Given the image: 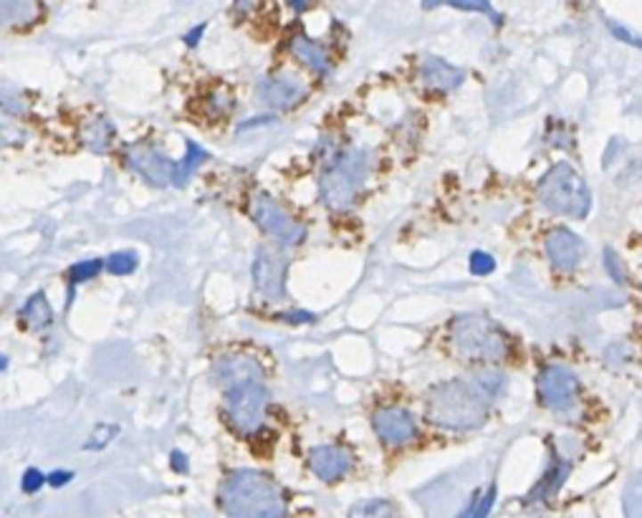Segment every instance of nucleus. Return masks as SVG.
<instances>
[{
  "instance_id": "1",
  "label": "nucleus",
  "mask_w": 642,
  "mask_h": 518,
  "mask_svg": "<svg viewBox=\"0 0 642 518\" xmlns=\"http://www.w3.org/2000/svg\"><path fill=\"white\" fill-rule=\"evenodd\" d=\"M491 402L493 400L473 379H448L430 387L425 397V417L443 430H473L486 423Z\"/></svg>"
},
{
  "instance_id": "2",
  "label": "nucleus",
  "mask_w": 642,
  "mask_h": 518,
  "mask_svg": "<svg viewBox=\"0 0 642 518\" xmlns=\"http://www.w3.org/2000/svg\"><path fill=\"white\" fill-rule=\"evenodd\" d=\"M220 508L231 518H283L286 501L273 478L261 471H233L220 486Z\"/></svg>"
},
{
  "instance_id": "3",
  "label": "nucleus",
  "mask_w": 642,
  "mask_h": 518,
  "mask_svg": "<svg viewBox=\"0 0 642 518\" xmlns=\"http://www.w3.org/2000/svg\"><path fill=\"white\" fill-rule=\"evenodd\" d=\"M375 167V155L367 147H349L327 162L319 180V200L329 210H349L360 198L367 177Z\"/></svg>"
},
{
  "instance_id": "4",
  "label": "nucleus",
  "mask_w": 642,
  "mask_h": 518,
  "mask_svg": "<svg viewBox=\"0 0 642 518\" xmlns=\"http://www.w3.org/2000/svg\"><path fill=\"white\" fill-rule=\"evenodd\" d=\"M451 346L466 361L499 364L511 357L514 339L499 321L484 314H460L451 321Z\"/></svg>"
},
{
  "instance_id": "5",
  "label": "nucleus",
  "mask_w": 642,
  "mask_h": 518,
  "mask_svg": "<svg viewBox=\"0 0 642 518\" xmlns=\"http://www.w3.org/2000/svg\"><path fill=\"white\" fill-rule=\"evenodd\" d=\"M126 165L134 170L137 174H142L150 185L155 188H183L188 182L192 173L200 167V162L207 159V152L200 150L195 142L185 144V158L183 159H170L165 152H159L157 147L152 144H144V142H137V144H129L125 152Z\"/></svg>"
},
{
  "instance_id": "6",
  "label": "nucleus",
  "mask_w": 642,
  "mask_h": 518,
  "mask_svg": "<svg viewBox=\"0 0 642 518\" xmlns=\"http://www.w3.org/2000/svg\"><path fill=\"white\" fill-rule=\"evenodd\" d=\"M536 198L547 207L549 213L562 215V218L581 220L589 213V190L581 174L569 165V162H557L549 170L539 185H536Z\"/></svg>"
},
{
  "instance_id": "7",
  "label": "nucleus",
  "mask_w": 642,
  "mask_h": 518,
  "mask_svg": "<svg viewBox=\"0 0 642 518\" xmlns=\"http://www.w3.org/2000/svg\"><path fill=\"white\" fill-rule=\"evenodd\" d=\"M536 397L544 409L572 415L581 402V382L565 364H547L536 375Z\"/></svg>"
},
{
  "instance_id": "8",
  "label": "nucleus",
  "mask_w": 642,
  "mask_h": 518,
  "mask_svg": "<svg viewBox=\"0 0 642 518\" xmlns=\"http://www.w3.org/2000/svg\"><path fill=\"white\" fill-rule=\"evenodd\" d=\"M268 400H271V394H268L266 384L251 382V384H243V387H235L231 393H225L223 409H225L228 423L233 425L238 433L253 435L264 427Z\"/></svg>"
},
{
  "instance_id": "9",
  "label": "nucleus",
  "mask_w": 642,
  "mask_h": 518,
  "mask_svg": "<svg viewBox=\"0 0 642 518\" xmlns=\"http://www.w3.org/2000/svg\"><path fill=\"white\" fill-rule=\"evenodd\" d=\"M248 210H251V218L256 220V225L266 236L276 238L283 248H294V246H301L306 240V233H309L306 225L294 218V215H288L281 205L276 203L271 195H266V192L253 195Z\"/></svg>"
},
{
  "instance_id": "10",
  "label": "nucleus",
  "mask_w": 642,
  "mask_h": 518,
  "mask_svg": "<svg viewBox=\"0 0 642 518\" xmlns=\"http://www.w3.org/2000/svg\"><path fill=\"white\" fill-rule=\"evenodd\" d=\"M286 255L271 246H261L253 261V286L266 299H281L286 291Z\"/></svg>"
},
{
  "instance_id": "11",
  "label": "nucleus",
  "mask_w": 642,
  "mask_h": 518,
  "mask_svg": "<svg viewBox=\"0 0 642 518\" xmlns=\"http://www.w3.org/2000/svg\"><path fill=\"white\" fill-rule=\"evenodd\" d=\"M306 92H309L306 84L298 79L297 74H288V71L261 79L258 89H256L258 99L266 104L268 109H276V111H286L298 107V104L304 101Z\"/></svg>"
},
{
  "instance_id": "12",
  "label": "nucleus",
  "mask_w": 642,
  "mask_h": 518,
  "mask_svg": "<svg viewBox=\"0 0 642 518\" xmlns=\"http://www.w3.org/2000/svg\"><path fill=\"white\" fill-rule=\"evenodd\" d=\"M213 379L223 393H231L251 382H264V367L248 354H225L213 364Z\"/></svg>"
},
{
  "instance_id": "13",
  "label": "nucleus",
  "mask_w": 642,
  "mask_h": 518,
  "mask_svg": "<svg viewBox=\"0 0 642 518\" xmlns=\"http://www.w3.org/2000/svg\"><path fill=\"white\" fill-rule=\"evenodd\" d=\"M544 251L551 266L562 273H572L577 271L580 263L584 261V243L577 233H572L565 225H557L551 228L547 236H544Z\"/></svg>"
},
{
  "instance_id": "14",
  "label": "nucleus",
  "mask_w": 642,
  "mask_h": 518,
  "mask_svg": "<svg viewBox=\"0 0 642 518\" xmlns=\"http://www.w3.org/2000/svg\"><path fill=\"white\" fill-rule=\"evenodd\" d=\"M372 427H375L377 438L382 440L390 448H400L418 433L415 415L405 408H379L372 412Z\"/></svg>"
},
{
  "instance_id": "15",
  "label": "nucleus",
  "mask_w": 642,
  "mask_h": 518,
  "mask_svg": "<svg viewBox=\"0 0 642 518\" xmlns=\"http://www.w3.org/2000/svg\"><path fill=\"white\" fill-rule=\"evenodd\" d=\"M309 468L324 483H337L354 465V456L342 445H316L309 450Z\"/></svg>"
},
{
  "instance_id": "16",
  "label": "nucleus",
  "mask_w": 642,
  "mask_h": 518,
  "mask_svg": "<svg viewBox=\"0 0 642 518\" xmlns=\"http://www.w3.org/2000/svg\"><path fill=\"white\" fill-rule=\"evenodd\" d=\"M420 79H423V84L430 92L451 94L453 89H458L463 84L466 74L453 63L440 59V56H425L423 63H420Z\"/></svg>"
},
{
  "instance_id": "17",
  "label": "nucleus",
  "mask_w": 642,
  "mask_h": 518,
  "mask_svg": "<svg viewBox=\"0 0 642 518\" xmlns=\"http://www.w3.org/2000/svg\"><path fill=\"white\" fill-rule=\"evenodd\" d=\"M0 16L5 28H28L44 16L41 0H0Z\"/></svg>"
},
{
  "instance_id": "18",
  "label": "nucleus",
  "mask_w": 642,
  "mask_h": 518,
  "mask_svg": "<svg viewBox=\"0 0 642 518\" xmlns=\"http://www.w3.org/2000/svg\"><path fill=\"white\" fill-rule=\"evenodd\" d=\"M291 53H294L304 66H309L313 74H319V77H327L331 71V59L329 53H327V48L321 46V44H316V41H312L309 36H301V33L294 36Z\"/></svg>"
},
{
  "instance_id": "19",
  "label": "nucleus",
  "mask_w": 642,
  "mask_h": 518,
  "mask_svg": "<svg viewBox=\"0 0 642 518\" xmlns=\"http://www.w3.org/2000/svg\"><path fill=\"white\" fill-rule=\"evenodd\" d=\"M114 134H117V129L111 125V119H107V117H92V119H86L84 126H81L78 140H81V144H84L89 152L102 155V152H107L111 147Z\"/></svg>"
},
{
  "instance_id": "20",
  "label": "nucleus",
  "mask_w": 642,
  "mask_h": 518,
  "mask_svg": "<svg viewBox=\"0 0 642 518\" xmlns=\"http://www.w3.org/2000/svg\"><path fill=\"white\" fill-rule=\"evenodd\" d=\"M20 321L33 331H41L51 327V321H53V309H51V304H48L44 291L33 294L31 299L23 304V309H20Z\"/></svg>"
},
{
  "instance_id": "21",
  "label": "nucleus",
  "mask_w": 642,
  "mask_h": 518,
  "mask_svg": "<svg viewBox=\"0 0 642 518\" xmlns=\"http://www.w3.org/2000/svg\"><path fill=\"white\" fill-rule=\"evenodd\" d=\"M438 5H453L460 11H473V13H486L488 18L499 20V13L493 11L491 0H423V8H438Z\"/></svg>"
},
{
  "instance_id": "22",
  "label": "nucleus",
  "mask_w": 642,
  "mask_h": 518,
  "mask_svg": "<svg viewBox=\"0 0 642 518\" xmlns=\"http://www.w3.org/2000/svg\"><path fill=\"white\" fill-rule=\"evenodd\" d=\"M394 508L385 498H372V501H360L352 506L349 518H392Z\"/></svg>"
},
{
  "instance_id": "23",
  "label": "nucleus",
  "mask_w": 642,
  "mask_h": 518,
  "mask_svg": "<svg viewBox=\"0 0 642 518\" xmlns=\"http://www.w3.org/2000/svg\"><path fill=\"white\" fill-rule=\"evenodd\" d=\"M102 268H107V261H99V258H92V261H78V263H74V266L69 268L66 279L71 281V286H78V283L96 279Z\"/></svg>"
},
{
  "instance_id": "24",
  "label": "nucleus",
  "mask_w": 642,
  "mask_h": 518,
  "mask_svg": "<svg viewBox=\"0 0 642 518\" xmlns=\"http://www.w3.org/2000/svg\"><path fill=\"white\" fill-rule=\"evenodd\" d=\"M140 263V255L134 251H117L107 258V271L111 276H129Z\"/></svg>"
},
{
  "instance_id": "25",
  "label": "nucleus",
  "mask_w": 642,
  "mask_h": 518,
  "mask_svg": "<svg viewBox=\"0 0 642 518\" xmlns=\"http://www.w3.org/2000/svg\"><path fill=\"white\" fill-rule=\"evenodd\" d=\"M470 379H473L491 400H496V397L501 394L503 387H506V377H503L501 372H496V369H481V372H475Z\"/></svg>"
},
{
  "instance_id": "26",
  "label": "nucleus",
  "mask_w": 642,
  "mask_h": 518,
  "mask_svg": "<svg viewBox=\"0 0 642 518\" xmlns=\"http://www.w3.org/2000/svg\"><path fill=\"white\" fill-rule=\"evenodd\" d=\"M205 111H207L210 117H215V119L231 114V111H233V94H228V92H213V94L207 96Z\"/></svg>"
},
{
  "instance_id": "27",
  "label": "nucleus",
  "mask_w": 642,
  "mask_h": 518,
  "mask_svg": "<svg viewBox=\"0 0 642 518\" xmlns=\"http://www.w3.org/2000/svg\"><path fill=\"white\" fill-rule=\"evenodd\" d=\"M470 273L473 276H488V273H493L496 271V261H493V255H488L484 251H473L470 253Z\"/></svg>"
},
{
  "instance_id": "28",
  "label": "nucleus",
  "mask_w": 642,
  "mask_h": 518,
  "mask_svg": "<svg viewBox=\"0 0 642 518\" xmlns=\"http://www.w3.org/2000/svg\"><path fill=\"white\" fill-rule=\"evenodd\" d=\"M117 435V427H110V425H99L94 430V435L92 440L86 442V448H92V450H99V448H104L111 438Z\"/></svg>"
},
{
  "instance_id": "29",
  "label": "nucleus",
  "mask_w": 642,
  "mask_h": 518,
  "mask_svg": "<svg viewBox=\"0 0 642 518\" xmlns=\"http://www.w3.org/2000/svg\"><path fill=\"white\" fill-rule=\"evenodd\" d=\"M44 483H48V475H44L38 468H28L23 473V490L26 493H36Z\"/></svg>"
},
{
  "instance_id": "30",
  "label": "nucleus",
  "mask_w": 642,
  "mask_h": 518,
  "mask_svg": "<svg viewBox=\"0 0 642 518\" xmlns=\"http://www.w3.org/2000/svg\"><path fill=\"white\" fill-rule=\"evenodd\" d=\"M279 319L281 321H294V324H312V321H316V316L309 314V312H288V314H279Z\"/></svg>"
},
{
  "instance_id": "31",
  "label": "nucleus",
  "mask_w": 642,
  "mask_h": 518,
  "mask_svg": "<svg viewBox=\"0 0 642 518\" xmlns=\"http://www.w3.org/2000/svg\"><path fill=\"white\" fill-rule=\"evenodd\" d=\"M74 478V473L71 471H53V473H48V483L53 488H61L66 486L69 481Z\"/></svg>"
},
{
  "instance_id": "32",
  "label": "nucleus",
  "mask_w": 642,
  "mask_h": 518,
  "mask_svg": "<svg viewBox=\"0 0 642 518\" xmlns=\"http://www.w3.org/2000/svg\"><path fill=\"white\" fill-rule=\"evenodd\" d=\"M170 460H173V468H175V471H177V473H185V471H188V465H185V463H188V457L183 456L180 450H173V456H170Z\"/></svg>"
},
{
  "instance_id": "33",
  "label": "nucleus",
  "mask_w": 642,
  "mask_h": 518,
  "mask_svg": "<svg viewBox=\"0 0 642 518\" xmlns=\"http://www.w3.org/2000/svg\"><path fill=\"white\" fill-rule=\"evenodd\" d=\"M478 501H481V496H473L468 506H466V511H463V514H460L458 518H475V511H478Z\"/></svg>"
},
{
  "instance_id": "34",
  "label": "nucleus",
  "mask_w": 642,
  "mask_h": 518,
  "mask_svg": "<svg viewBox=\"0 0 642 518\" xmlns=\"http://www.w3.org/2000/svg\"><path fill=\"white\" fill-rule=\"evenodd\" d=\"M203 33H205V26H198L195 31L185 36V44H188L190 48H195V46H198V41H200V36H203Z\"/></svg>"
},
{
  "instance_id": "35",
  "label": "nucleus",
  "mask_w": 642,
  "mask_h": 518,
  "mask_svg": "<svg viewBox=\"0 0 642 518\" xmlns=\"http://www.w3.org/2000/svg\"><path fill=\"white\" fill-rule=\"evenodd\" d=\"M306 3H309V0H288V5H291L294 11H304V8H306Z\"/></svg>"
},
{
  "instance_id": "36",
  "label": "nucleus",
  "mask_w": 642,
  "mask_h": 518,
  "mask_svg": "<svg viewBox=\"0 0 642 518\" xmlns=\"http://www.w3.org/2000/svg\"><path fill=\"white\" fill-rule=\"evenodd\" d=\"M638 344H640L642 349V327H638Z\"/></svg>"
}]
</instances>
